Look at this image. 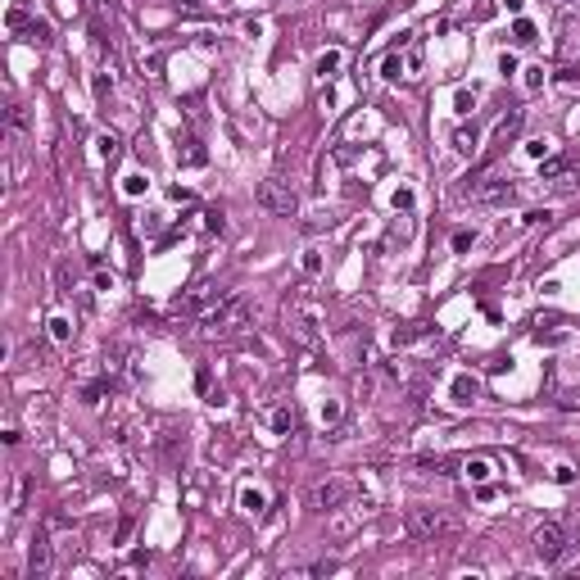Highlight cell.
Listing matches in <instances>:
<instances>
[{
	"mask_svg": "<svg viewBox=\"0 0 580 580\" xmlns=\"http://www.w3.org/2000/svg\"><path fill=\"white\" fill-rule=\"evenodd\" d=\"M462 476H467L471 485H485V481L494 476V462L481 458V453H476V458H462Z\"/></svg>",
	"mask_w": 580,
	"mask_h": 580,
	"instance_id": "cell-10",
	"label": "cell"
},
{
	"mask_svg": "<svg viewBox=\"0 0 580 580\" xmlns=\"http://www.w3.org/2000/svg\"><path fill=\"white\" fill-rule=\"evenodd\" d=\"M413 204V191H394V208H408Z\"/></svg>",
	"mask_w": 580,
	"mask_h": 580,
	"instance_id": "cell-38",
	"label": "cell"
},
{
	"mask_svg": "<svg viewBox=\"0 0 580 580\" xmlns=\"http://www.w3.org/2000/svg\"><path fill=\"white\" fill-rule=\"evenodd\" d=\"M513 36H517L522 45H530V41H535V23H530V19H517V23H513Z\"/></svg>",
	"mask_w": 580,
	"mask_h": 580,
	"instance_id": "cell-25",
	"label": "cell"
},
{
	"mask_svg": "<svg viewBox=\"0 0 580 580\" xmlns=\"http://www.w3.org/2000/svg\"><path fill=\"white\" fill-rule=\"evenodd\" d=\"M417 467H422V471H431V476H453V462L449 458H422V462H417Z\"/></svg>",
	"mask_w": 580,
	"mask_h": 580,
	"instance_id": "cell-24",
	"label": "cell"
},
{
	"mask_svg": "<svg viewBox=\"0 0 580 580\" xmlns=\"http://www.w3.org/2000/svg\"><path fill=\"white\" fill-rule=\"evenodd\" d=\"M222 295H227V290H213V286H195L186 299H177V313H186V318H204V313L218 304Z\"/></svg>",
	"mask_w": 580,
	"mask_h": 580,
	"instance_id": "cell-5",
	"label": "cell"
},
{
	"mask_svg": "<svg viewBox=\"0 0 580 580\" xmlns=\"http://www.w3.org/2000/svg\"><path fill=\"white\" fill-rule=\"evenodd\" d=\"M254 200H259V208L272 213V218H295V208H299V195L286 177H263L259 186H254Z\"/></svg>",
	"mask_w": 580,
	"mask_h": 580,
	"instance_id": "cell-1",
	"label": "cell"
},
{
	"mask_svg": "<svg viewBox=\"0 0 580 580\" xmlns=\"http://www.w3.org/2000/svg\"><path fill=\"white\" fill-rule=\"evenodd\" d=\"M350 499V485L345 481H322V485H313V494H308V504L318 508V513H331V508H340Z\"/></svg>",
	"mask_w": 580,
	"mask_h": 580,
	"instance_id": "cell-7",
	"label": "cell"
},
{
	"mask_svg": "<svg viewBox=\"0 0 580 580\" xmlns=\"http://www.w3.org/2000/svg\"><path fill=\"white\" fill-rule=\"evenodd\" d=\"M476 200H481V204L504 208V204H513V200H517V186L508 182V177H485L481 186H476Z\"/></svg>",
	"mask_w": 580,
	"mask_h": 580,
	"instance_id": "cell-6",
	"label": "cell"
},
{
	"mask_svg": "<svg viewBox=\"0 0 580 580\" xmlns=\"http://www.w3.org/2000/svg\"><path fill=\"white\" fill-rule=\"evenodd\" d=\"M45 327H50V340H55V345H68V340H73V322H68L64 313H55Z\"/></svg>",
	"mask_w": 580,
	"mask_h": 580,
	"instance_id": "cell-16",
	"label": "cell"
},
{
	"mask_svg": "<svg viewBox=\"0 0 580 580\" xmlns=\"http://www.w3.org/2000/svg\"><path fill=\"white\" fill-rule=\"evenodd\" d=\"M530 544H535V558L539 562H562L571 553V535L562 522H539L535 535H530Z\"/></svg>",
	"mask_w": 580,
	"mask_h": 580,
	"instance_id": "cell-3",
	"label": "cell"
},
{
	"mask_svg": "<svg viewBox=\"0 0 580 580\" xmlns=\"http://www.w3.org/2000/svg\"><path fill=\"white\" fill-rule=\"evenodd\" d=\"M10 131H28V109L23 105H10Z\"/></svg>",
	"mask_w": 580,
	"mask_h": 580,
	"instance_id": "cell-28",
	"label": "cell"
},
{
	"mask_svg": "<svg viewBox=\"0 0 580 580\" xmlns=\"http://www.w3.org/2000/svg\"><path fill=\"white\" fill-rule=\"evenodd\" d=\"M145 191H150V182H145V173H127V177H122V195H127V200H141Z\"/></svg>",
	"mask_w": 580,
	"mask_h": 580,
	"instance_id": "cell-18",
	"label": "cell"
},
{
	"mask_svg": "<svg viewBox=\"0 0 580 580\" xmlns=\"http://www.w3.org/2000/svg\"><path fill=\"white\" fill-rule=\"evenodd\" d=\"M245 318H250V304H245L241 295H231V290H227V295H222L218 304H213V308L204 313V318H200V327H204L208 336H213V331H236Z\"/></svg>",
	"mask_w": 580,
	"mask_h": 580,
	"instance_id": "cell-2",
	"label": "cell"
},
{
	"mask_svg": "<svg viewBox=\"0 0 580 580\" xmlns=\"http://www.w3.org/2000/svg\"><path fill=\"white\" fill-rule=\"evenodd\" d=\"M453 150H458V154H476V150H481V131H476V127H458V131H453Z\"/></svg>",
	"mask_w": 580,
	"mask_h": 580,
	"instance_id": "cell-12",
	"label": "cell"
},
{
	"mask_svg": "<svg viewBox=\"0 0 580 580\" xmlns=\"http://www.w3.org/2000/svg\"><path fill=\"white\" fill-rule=\"evenodd\" d=\"M539 73H544V68H526V87H530V91H535L539 82H544V77H539Z\"/></svg>",
	"mask_w": 580,
	"mask_h": 580,
	"instance_id": "cell-37",
	"label": "cell"
},
{
	"mask_svg": "<svg viewBox=\"0 0 580 580\" xmlns=\"http://www.w3.org/2000/svg\"><path fill=\"white\" fill-rule=\"evenodd\" d=\"M526 154L530 159H548V141H526Z\"/></svg>",
	"mask_w": 580,
	"mask_h": 580,
	"instance_id": "cell-33",
	"label": "cell"
},
{
	"mask_svg": "<svg viewBox=\"0 0 580 580\" xmlns=\"http://www.w3.org/2000/svg\"><path fill=\"white\" fill-rule=\"evenodd\" d=\"M522 122H526V109H513V114H504V118H499V141L517 136V131H522Z\"/></svg>",
	"mask_w": 580,
	"mask_h": 580,
	"instance_id": "cell-17",
	"label": "cell"
},
{
	"mask_svg": "<svg viewBox=\"0 0 580 580\" xmlns=\"http://www.w3.org/2000/svg\"><path fill=\"white\" fill-rule=\"evenodd\" d=\"M404 68H408V77H417V73H422V50H408Z\"/></svg>",
	"mask_w": 580,
	"mask_h": 580,
	"instance_id": "cell-32",
	"label": "cell"
},
{
	"mask_svg": "<svg viewBox=\"0 0 580 580\" xmlns=\"http://www.w3.org/2000/svg\"><path fill=\"white\" fill-rule=\"evenodd\" d=\"M28 36H32L36 45H45V41H50V23H41V19L32 23V19H28Z\"/></svg>",
	"mask_w": 580,
	"mask_h": 580,
	"instance_id": "cell-26",
	"label": "cell"
},
{
	"mask_svg": "<svg viewBox=\"0 0 580 580\" xmlns=\"http://www.w3.org/2000/svg\"><path fill=\"white\" fill-rule=\"evenodd\" d=\"M567 173V159H539V182H558Z\"/></svg>",
	"mask_w": 580,
	"mask_h": 580,
	"instance_id": "cell-22",
	"label": "cell"
},
{
	"mask_svg": "<svg viewBox=\"0 0 580 580\" xmlns=\"http://www.w3.org/2000/svg\"><path fill=\"white\" fill-rule=\"evenodd\" d=\"M553 481H558V485H571V481H576V471L562 462V467H553Z\"/></svg>",
	"mask_w": 580,
	"mask_h": 580,
	"instance_id": "cell-34",
	"label": "cell"
},
{
	"mask_svg": "<svg viewBox=\"0 0 580 580\" xmlns=\"http://www.w3.org/2000/svg\"><path fill=\"white\" fill-rule=\"evenodd\" d=\"M299 268H304L308 277H318V272H322V254H318V250H304V259H299Z\"/></svg>",
	"mask_w": 580,
	"mask_h": 580,
	"instance_id": "cell-27",
	"label": "cell"
},
{
	"mask_svg": "<svg viewBox=\"0 0 580 580\" xmlns=\"http://www.w3.org/2000/svg\"><path fill=\"white\" fill-rule=\"evenodd\" d=\"M109 390V381H96V385H87V404H100V394Z\"/></svg>",
	"mask_w": 580,
	"mask_h": 580,
	"instance_id": "cell-35",
	"label": "cell"
},
{
	"mask_svg": "<svg viewBox=\"0 0 580 580\" xmlns=\"http://www.w3.org/2000/svg\"><path fill=\"white\" fill-rule=\"evenodd\" d=\"M28 576L32 580L50 576V535H45V530H36V539L28 544Z\"/></svg>",
	"mask_w": 580,
	"mask_h": 580,
	"instance_id": "cell-8",
	"label": "cell"
},
{
	"mask_svg": "<svg viewBox=\"0 0 580 580\" xmlns=\"http://www.w3.org/2000/svg\"><path fill=\"white\" fill-rule=\"evenodd\" d=\"M118 150H122V141L114 136V131H100V141H96V154L105 159V164H114L118 159Z\"/></svg>",
	"mask_w": 580,
	"mask_h": 580,
	"instance_id": "cell-14",
	"label": "cell"
},
{
	"mask_svg": "<svg viewBox=\"0 0 580 580\" xmlns=\"http://www.w3.org/2000/svg\"><path fill=\"white\" fill-rule=\"evenodd\" d=\"M381 77H385V82H399V77H408V73H404V59H399V50L381 59Z\"/></svg>",
	"mask_w": 580,
	"mask_h": 580,
	"instance_id": "cell-21",
	"label": "cell"
},
{
	"mask_svg": "<svg viewBox=\"0 0 580 580\" xmlns=\"http://www.w3.org/2000/svg\"><path fill=\"white\" fill-rule=\"evenodd\" d=\"M182 164H186V168H204V164H208V150H204L200 141H186V150H182Z\"/></svg>",
	"mask_w": 580,
	"mask_h": 580,
	"instance_id": "cell-19",
	"label": "cell"
},
{
	"mask_svg": "<svg viewBox=\"0 0 580 580\" xmlns=\"http://www.w3.org/2000/svg\"><path fill=\"white\" fill-rule=\"evenodd\" d=\"M340 64H345V55H340V50H322V55H318V77H336Z\"/></svg>",
	"mask_w": 580,
	"mask_h": 580,
	"instance_id": "cell-20",
	"label": "cell"
},
{
	"mask_svg": "<svg viewBox=\"0 0 580 580\" xmlns=\"http://www.w3.org/2000/svg\"><path fill=\"white\" fill-rule=\"evenodd\" d=\"M517 68H522V59H517V55H508V50H504V55H499V73H504V77H513Z\"/></svg>",
	"mask_w": 580,
	"mask_h": 580,
	"instance_id": "cell-29",
	"label": "cell"
},
{
	"mask_svg": "<svg viewBox=\"0 0 580 580\" xmlns=\"http://www.w3.org/2000/svg\"><path fill=\"white\" fill-rule=\"evenodd\" d=\"M268 422H272V431L277 436H290V431H295V408H272V417H268Z\"/></svg>",
	"mask_w": 580,
	"mask_h": 580,
	"instance_id": "cell-15",
	"label": "cell"
},
{
	"mask_svg": "<svg viewBox=\"0 0 580 580\" xmlns=\"http://www.w3.org/2000/svg\"><path fill=\"white\" fill-rule=\"evenodd\" d=\"M28 490H32V481H28V476H19V481H14V499H10V517H23V513H28Z\"/></svg>",
	"mask_w": 580,
	"mask_h": 580,
	"instance_id": "cell-13",
	"label": "cell"
},
{
	"mask_svg": "<svg viewBox=\"0 0 580 580\" xmlns=\"http://www.w3.org/2000/svg\"><path fill=\"white\" fill-rule=\"evenodd\" d=\"M476 394H481V381H476L471 372H453V376H449V399H453L458 408L476 404Z\"/></svg>",
	"mask_w": 580,
	"mask_h": 580,
	"instance_id": "cell-9",
	"label": "cell"
},
{
	"mask_svg": "<svg viewBox=\"0 0 580 580\" xmlns=\"http://www.w3.org/2000/svg\"><path fill=\"white\" fill-rule=\"evenodd\" d=\"M404 530H408L413 539H436L440 530H449V517L440 513V508H431V504H417V508H408Z\"/></svg>",
	"mask_w": 580,
	"mask_h": 580,
	"instance_id": "cell-4",
	"label": "cell"
},
{
	"mask_svg": "<svg viewBox=\"0 0 580 580\" xmlns=\"http://www.w3.org/2000/svg\"><path fill=\"white\" fill-rule=\"evenodd\" d=\"M263 508H268V494L259 490V485H241V513H250V517H259Z\"/></svg>",
	"mask_w": 580,
	"mask_h": 580,
	"instance_id": "cell-11",
	"label": "cell"
},
{
	"mask_svg": "<svg viewBox=\"0 0 580 580\" xmlns=\"http://www.w3.org/2000/svg\"><path fill=\"white\" fill-rule=\"evenodd\" d=\"M322 422H340V404H336V399H327V404H322Z\"/></svg>",
	"mask_w": 580,
	"mask_h": 580,
	"instance_id": "cell-36",
	"label": "cell"
},
{
	"mask_svg": "<svg viewBox=\"0 0 580 580\" xmlns=\"http://www.w3.org/2000/svg\"><path fill=\"white\" fill-rule=\"evenodd\" d=\"M471 241H476V231H453V250H471Z\"/></svg>",
	"mask_w": 580,
	"mask_h": 580,
	"instance_id": "cell-30",
	"label": "cell"
},
{
	"mask_svg": "<svg viewBox=\"0 0 580 580\" xmlns=\"http://www.w3.org/2000/svg\"><path fill=\"white\" fill-rule=\"evenodd\" d=\"M453 109H458V114H471V109H476V91L458 87V91H453Z\"/></svg>",
	"mask_w": 580,
	"mask_h": 580,
	"instance_id": "cell-23",
	"label": "cell"
},
{
	"mask_svg": "<svg viewBox=\"0 0 580 580\" xmlns=\"http://www.w3.org/2000/svg\"><path fill=\"white\" fill-rule=\"evenodd\" d=\"M576 182H580L576 173H562L558 182H553V191H562V195H567V191H576Z\"/></svg>",
	"mask_w": 580,
	"mask_h": 580,
	"instance_id": "cell-31",
	"label": "cell"
}]
</instances>
